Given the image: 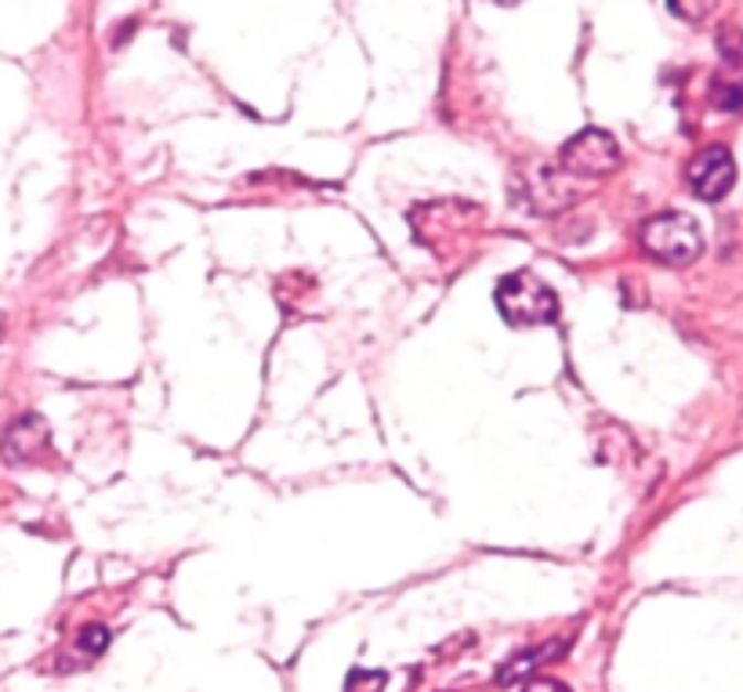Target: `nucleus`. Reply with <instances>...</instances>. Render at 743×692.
Wrapping results in <instances>:
<instances>
[{
	"instance_id": "nucleus-1",
	"label": "nucleus",
	"mask_w": 743,
	"mask_h": 692,
	"mask_svg": "<svg viewBox=\"0 0 743 692\" xmlns=\"http://www.w3.org/2000/svg\"><path fill=\"white\" fill-rule=\"evenodd\" d=\"M498 308L512 326H544L558 316V297L541 276L530 269L507 272L498 283Z\"/></svg>"
},
{
	"instance_id": "nucleus-2",
	"label": "nucleus",
	"mask_w": 743,
	"mask_h": 692,
	"mask_svg": "<svg viewBox=\"0 0 743 692\" xmlns=\"http://www.w3.org/2000/svg\"><path fill=\"white\" fill-rule=\"evenodd\" d=\"M638 240H642L646 254L663 261V265H689V261H697L703 251V232L697 226V218H689L682 211L649 218L642 232H638Z\"/></svg>"
},
{
	"instance_id": "nucleus-3",
	"label": "nucleus",
	"mask_w": 743,
	"mask_h": 692,
	"mask_svg": "<svg viewBox=\"0 0 743 692\" xmlns=\"http://www.w3.org/2000/svg\"><path fill=\"white\" fill-rule=\"evenodd\" d=\"M563 167L566 175L577 178H606L620 167V146L617 138L598 127H584L563 146Z\"/></svg>"
},
{
	"instance_id": "nucleus-4",
	"label": "nucleus",
	"mask_w": 743,
	"mask_h": 692,
	"mask_svg": "<svg viewBox=\"0 0 743 692\" xmlns=\"http://www.w3.org/2000/svg\"><path fill=\"white\" fill-rule=\"evenodd\" d=\"M48 450H51V428L41 413L15 417V421L4 428V436H0V461L4 464H15V468L36 464L44 461Z\"/></svg>"
},
{
	"instance_id": "nucleus-5",
	"label": "nucleus",
	"mask_w": 743,
	"mask_h": 692,
	"mask_svg": "<svg viewBox=\"0 0 743 692\" xmlns=\"http://www.w3.org/2000/svg\"><path fill=\"white\" fill-rule=\"evenodd\" d=\"M689 189H693L700 200H722V196L733 189L736 181V160L725 146H708L703 153H697V160L689 164Z\"/></svg>"
},
{
	"instance_id": "nucleus-6",
	"label": "nucleus",
	"mask_w": 743,
	"mask_h": 692,
	"mask_svg": "<svg viewBox=\"0 0 743 692\" xmlns=\"http://www.w3.org/2000/svg\"><path fill=\"white\" fill-rule=\"evenodd\" d=\"M714 4H719V0H668V8L682 22H703L714 11Z\"/></svg>"
},
{
	"instance_id": "nucleus-7",
	"label": "nucleus",
	"mask_w": 743,
	"mask_h": 692,
	"mask_svg": "<svg viewBox=\"0 0 743 692\" xmlns=\"http://www.w3.org/2000/svg\"><path fill=\"white\" fill-rule=\"evenodd\" d=\"M109 638H113L109 628H102V623H91V628L81 631V649L91 652V657H98V652L109 646Z\"/></svg>"
},
{
	"instance_id": "nucleus-8",
	"label": "nucleus",
	"mask_w": 743,
	"mask_h": 692,
	"mask_svg": "<svg viewBox=\"0 0 743 692\" xmlns=\"http://www.w3.org/2000/svg\"><path fill=\"white\" fill-rule=\"evenodd\" d=\"M719 48H722V55H725L729 65H743V33H736V30H722Z\"/></svg>"
},
{
	"instance_id": "nucleus-9",
	"label": "nucleus",
	"mask_w": 743,
	"mask_h": 692,
	"mask_svg": "<svg viewBox=\"0 0 743 692\" xmlns=\"http://www.w3.org/2000/svg\"><path fill=\"white\" fill-rule=\"evenodd\" d=\"M523 692H569L563 682H555V678H537V682H530Z\"/></svg>"
},
{
	"instance_id": "nucleus-10",
	"label": "nucleus",
	"mask_w": 743,
	"mask_h": 692,
	"mask_svg": "<svg viewBox=\"0 0 743 692\" xmlns=\"http://www.w3.org/2000/svg\"><path fill=\"white\" fill-rule=\"evenodd\" d=\"M0 337H4V316H0Z\"/></svg>"
},
{
	"instance_id": "nucleus-11",
	"label": "nucleus",
	"mask_w": 743,
	"mask_h": 692,
	"mask_svg": "<svg viewBox=\"0 0 743 692\" xmlns=\"http://www.w3.org/2000/svg\"><path fill=\"white\" fill-rule=\"evenodd\" d=\"M498 4H519V0H498Z\"/></svg>"
}]
</instances>
